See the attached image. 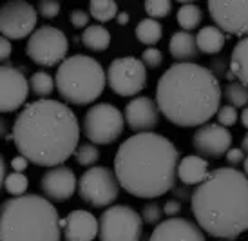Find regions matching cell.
<instances>
[{
  "instance_id": "cell-9",
  "label": "cell",
  "mask_w": 248,
  "mask_h": 241,
  "mask_svg": "<svg viewBox=\"0 0 248 241\" xmlns=\"http://www.w3.org/2000/svg\"><path fill=\"white\" fill-rule=\"evenodd\" d=\"M69 51V40L62 29L53 26H42L29 36L26 53L42 67H53L62 64Z\"/></svg>"
},
{
  "instance_id": "cell-46",
  "label": "cell",
  "mask_w": 248,
  "mask_h": 241,
  "mask_svg": "<svg viewBox=\"0 0 248 241\" xmlns=\"http://www.w3.org/2000/svg\"><path fill=\"white\" fill-rule=\"evenodd\" d=\"M6 178H7V172H6V160L2 158V183L6 181Z\"/></svg>"
},
{
  "instance_id": "cell-14",
  "label": "cell",
  "mask_w": 248,
  "mask_h": 241,
  "mask_svg": "<svg viewBox=\"0 0 248 241\" xmlns=\"http://www.w3.org/2000/svg\"><path fill=\"white\" fill-rule=\"evenodd\" d=\"M26 69L13 67L4 64L0 69V109L2 112H13L20 109L28 100L31 91L28 78L24 75Z\"/></svg>"
},
{
  "instance_id": "cell-4",
  "label": "cell",
  "mask_w": 248,
  "mask_h": 241,
  "mask_svg": "<svg viewBox=\"0 0 248 241\" xmlns=\"http://www.w3.org/2000/svg\"><path fill=\"white\" fill-rule=\"evenodd\" d=\"M196 223L208 236L237 240L248 230V176L234 167L214 169L190 198Z\"/></svg>"
},
{
  "instance_id": "cell-40",
  "label": "cell",
  "mask_w": 248,
  "mask_h": 241,
  "mask_svg": "<svg viewBox=\"0 0 248 241\" xmlns=\"http://www.w3.org/2000/svg\"><path fill=\"white\" fill-rule=\"evenodd\" d=\"M181 210H183V205H181V201L176 200V198L165 201V205H163V212H165L169 218H178L179 214H181Z\"/></svg>"
},
{
  "instance_id": "cell-34",
  "label": "cell",
  "mask_w": 248,
  "mask_h": 241,
  "mask_svg": "<svg viewBox=\"0 0 248 241\" xmlns=\"http://www.w3.org/2000/svg\"><path fill=\"white\" fill-rule=\"evenodd\" d=\"M237 109H235L234 105H223V107H219V111H217V114H216V118H217V124L223 125V127H232V125L237 124Z\"/></svg>"
},
{
  "instance_id": "cell-11",
  "label": "cell",
  "mask_w": 248,
  "mask_h": 241,
  "mask_svg": "<svg viewBox=\"0 0 248 241\" xmlns=\"http://www.w3.org/2000/svg\"><path fill=\"white\" fill-rule=\"evenodd\" d=\"M107 83L120 96H136L147 85V67L136 56L114 58L107 69Z\"/></svg>"
},
{
  "instance_id": "cell-16",
  "label": "cell",
  "mask_w": 248,
  "mask_h": 241,
  "mask_svg": "<svg viewBox=\"0 0 248 241\" xmlns=\"http://www.w3.org/2000/svg\"><path fill=\"white\" fill-rule=\"evenodd\" d=\"M78 189V181L73 169L67 165L51 167L42 174L40 191L49 201H65L73 198Z\"/></svg>"
},
{
  "instance_id": "cell-22",
  "label": "cell",
  "mask_w": 248,
  "mask_h": 241,
  "mask_svg": "<svg viewBox=\"0 0 248 241\" xmlns=\"http://www.w3.org/2000/svg\"><path fill=\"white\" fill-rule=\"evenodd\" d=\"M228 34L223 33L217 26H205L196 34V46L203 55H217L227 44Z\"/></svg>"
},
{
  "instance_id": "cell-25",
  "label": "cell",
  "mask_w": 248,
  "mask_h": 241,
  "mask_svg": "<svg viewBox=\"0 0 248 241\" xmlns=\"http://www.w3.org/2000/svg\"><path fill=\"white\" fill-rule=\"evenodd\" d=\"M176 18H178V24L181 31H186L190 33L192 29H196L203 20V11L198 4H192V2H181L178 13H176Z\"/></svg>"
},
{
  "instance_id": "cell-28",
  "label": "cell",
  "mask_w": 248,
  "mask_h": 241,
  "mask_svg": "<svg viewBox=\"0 0 248 241\" xmlns=\"http://www.w3.org/2000/svg\"><path fill=\"white\" fill-rule=\"evenodd\" d=\"M29 85H31V91H33V95L44 100L46 96H49L53 89L56 87V80L53 76L46 73V71H36L33 73L31 76V80H29Z\"/></svg>"
},
{
  "instance_id": "cell-37",
  "label": "cell",
  "mask_w": 248,
  "mask_h": 241,
  "mask_svg": "<svg viewBox=\"0 0 248 241\" xmlns=\"http://www.w3.org/2000/svg\"><path fill=\"white\" fill-rule=\"evenodd\" d=\"M89 18H91V15L87 13V11H83V9H73L69 15L71 24H73V28H76V29L85 28V26L89 24ZM87 28H89V26H87Z\"/></svg>"
},
{
  "instance_id": "cell-31",
  "label": "cell",
  "mask_w": 248,
  "mask_h": 241,
  "mask_svg": "<svg viewBox=\"0 0 248 241\" xmlns=\"http://www.w3.org/2000/svg\"><path fill=\"white\" fill-rule=\"evenodd\" d=\"M76 161L82 167H96V161L100 160V151L94 144H82L78 145V149L75 152Z\"/></svg>"
},
{
  "instance_id": "cell-36",
  "label": "cell",
  "mask_w": 248,
  "mask_h": 241,
  "mask_svg": "<svg viewBox=\"0 0 248 241\" xmlns=\"http://www.w3.org/2000/svg\"><path fill=\"white\" fill-rule=\"evenodd\" d=\"M36 9H38V13H40L44 18H55V16L60 15L62 6H60V2H56V0H40Z\"/></svg>"
},
{
  "instance_id": "cell-47",
  "label": "cell",
  "mask_w": 248,
  "mask_h": 241,
  "mask_svg": "<svg viewBox=\"0 0 248 241\" xmlns=\"http://www.w3.org/2000/svg\"><path fill=\"white\" fill-rule=\"evenodd\" d=\"M241 149L245 152H248V134L245 138H243V142H241Z\"/></svg>"
},
{
  "instance_id": "cell-13",
  "label": "cell",
  "mask_w": 248,
  "mask_h": 241,
  "mask_svg": "<svg viewBox=\"0 0 248 241\" xmlns=\"http://www.w3.org/2000/svg\"><path fill=\"white\" fill-rule=\"evenodd\" d=\"M208 13L214 24L227 34L248 36V2H208Z\"/></svg>"
},
{
  "instance_id": "cell-49",
  "label": "cell",
  "mask_w": 248,
  "mask_h": 241,
  "mask_svg": "<svg viewBox=\"0 0 248 241\" xmlns=\"http://www.w3.org/2000/svg\"><path fill=\"white\" fill-rule=\"evenodd\" d=\"M219 241H225V240H219Z\"/></svg>"
},
{
  "instance_id": "cell-26",
  "label": "cell",
  "mask_w": 248,
  "mask_h": 241,
  "mask_svg": "<svg viewBox=\"0 0 248 241\" xmlns=\"http://www.w3.org/2000/svg\"><path fill=\"white\" fill-rule=\"evenodd\" d=\"M134 33H136V38L141 44L149 46V48H154V44H158L161 40V36H163V28L154 18H143V20L138 22Z\"/></svg>"
},
{
  "instance_id": "cell-48",
  "label": "cell",
  "mask_w": 248,
  "mask_h": 241,
  "mask_svg": "<svg viewBox=\"0 0 248 241\" xmlns=\"http://www.w3.org/2000/svg\"><path fill=\"white\" fill-rule=\"evenodd\" d=\"M243 172H245V174L248 176V156H247V160L243 161Z\"/></svg>"
},
{
  "instance_id": "cell-35",
  "label": "cell",
  "mask_w": 248,
  "mask_h": 241,
  "mask_svg": "<svg viewBox=\"0 0 248 241\" xmlns=\"http://www.w3.org/2000/svg\"><path fill=\"white\" fill-rule=\"evenodd\" d=\"M141 62L145 64V67L158 69L163 64V53L158 48H147L141 53Z\"/></svg>"
},
{
  "instance_id": "cell-6",
  "label": "cell",
  "mask_w": 248,
  "mask_h": 241,
  "mask_svg": "<svg viewBox=\"0 0 248 241\" xmlns=\"http://www.w3.org/2000/svg\"><path fill=\"white\" fill-rule=\"evenodd\" d=\"M56 91L63 102L87 105L102 96L107 73L96 58L87 55L67 56L56 71Z\"/></svg>"
},
{
  "instance_id": "cell-27",
  "label": "cell",
  "mask_w": 248,
  "mask_h": 241,
  "mask_svg": "<svg viewBox=\"0 0 248 241\" xmlns=\"http://www.w3.org/2000/svg\"><path fill=\"white\" fill-rule=\"evenodd\" d=\"M223 96L228 102V105H234L235 109L248 107V87L241 82H228L223 89Z\"/></svg>"
},
{
  "instance_id": "cell-24",
  "label": "cell",
  "mask_w": 248,
  "mask_h": 241,
  "mask_svg": "<svg viewBox=\"0 0 248 241\" xmlns=\"http://www.w3.org/2000/svg\"><path fill=\"white\" fill-rule=\"evenodd\" d=\"M82 44L91 51H96V53H102L110 46V33L109 29L104 28V26H89V28L83 29L82 33Z\"/></svg>"
},
{
  "instance_id": "cell-21",
  "label": "cell",
  "mask_w": 248,
  "mask_h": 241,
  "mask_svg": "<svg viewBox=\"0 0 248 241\" xmlns=\"http://www.w3.org/2000/svg\"><path fill=\"white\" fill-rule=\"evenodd\" d=\"M169 51L178 64L192 62L194 58H198V53H200V49L196 46V36L186 31H176L170 36Z\"/></svg>"
},
{
  "instance_id": "cell-1",
  "label": "cell",
  "mask_w": 248,
  "mask_h": 241,
  "mask_svg": "<svg viewBox=\"0 0 248 241\" xmlns=\"http://www.w3.org/2000/svg\"><path fill=\"white\" fill-rule=\"evenodd\" d=\"M13 142L20 156L40 167H58L78 149L80 125L76 114L62 102L36 100L18 112Z\"/></svg>"
},
{
  "instance_id": "cell-43",
  "label": "cell",
  "mask_w": 248,
  "mask_h": 241,
  "mask_svg": "<svg viewBox=\"0 0 248 241\" xmlns=\"http://www.w3.org/2000/svg\"><path fill=\"white\" fill-rule=\"evenodd\" d=\"M172 193H174V196H176V200H188V198H192V194L188 193V187L186 185L174 187Z\"/></svg>"
},
{
  "instance_id": "cell-29",
  "label": "cell",
  "mask_w": 248,
  "mask_h": 241,
  "mask_svg": "<svg viewBox=\"0 0 248 241\" xmlns=\"http://www.w3.org/2000/svg\"><path fill=\"white\" fill-rule=\"evenodd\" d=\"M89 15L98 22H109L118 16V4L112 0H93L89 4Z\"/></svg>"
},
{
  "instance_id": "cell-5",
  "label": "cell",
  "mask_w": 248,
  "mask_h": 241,
  "mask_svg": "<svg viewBox=\"0 0 248 241\" xmlns=\"http://www.w3.org/2000/svg\"><path fill=\"white\" fill-rule=\"evenodd\" d=\"M60 220L56 207L44 196L9 198L0 207V241H60Z\"/></svg>"
},
{
  "instance_id": "cell-15",
  "label": "cell",
  "mask_w": 248,
  "mask_h": 241,
  "mask_svg": "<svg viewBox=\"0 0 248 241\" xmlns=\"http://www.w3.org/2000/svg\"><path fill=\"white\" fill-rule=\"evenodd\" d=\"M232 132L219 124H205L192 136V147L203 158L217 160L232 149Z\"/></svg>"
},
{
  "instance_id": "cell-18",
  "label": "cell",
  "mask_w": 248,
  "mask_h": 241,
  "mask_svg": "<svg viewBox=\"0 0 248 241\" xmlns=\"http://www.w3.org/2000/svg\"><path fill=\"white\" fill-rule=\"evenodd\" d=\"M149 241H207L198 223L185 218H169L152 230Z\"/></svg>"
},
{
  "instance_id": "cell-41",
  "label": "cell",
  "mask_w": 248,
  "mask_h": 241,
  "mask_svg": "<svg viewBox=\"0 0 248 241\" xmlns=\"http://www.w3.org/2000/svg\"><path fill=\"white\" fill-rule=\"evenodd\" d=\"M0 49H2V51H0V60L6 64L7 60H9V56H11V51H13L9 38L2 36V40H0Z\"/></svg>"
},
{
  "instance_id": "cell-30",
  "label": "cell",
  "mask_w": 248,
  "mask_h": 241,
  "mask_svg": "<svg viewBox=\"0 0 248 241\" xmlns=\"http://www.w3.org/2000/svg\"><path fill=\"white\" fill-rule=\"evenodd\" d=\"M29 187V179L28 176L24 174V172H11V174H7L6 181L2 183V189L6 191V193L13 194V198H18V196H24L26 191H28Z\"/></svg>"
},
{
  "instance_id": "cell-45",
  "label": "cell",
  "mask_w": 248,
  "mask_h": 241,
  "mask_svg": "<svg viewBox=\"0 0 248 241\" xmlns=\"http://www.w3.org/2000/svg\"><path fill=\"white\" fill-rule=\"evenodd\" d=\"M241 124H243V127L248 131V107H245V109L241 111Z\"/></svg>"
},
{
  "instance_id": "cell-10",
  "label": "cell",
  "mask_w": 248,
  "mask_h": 241,
  "mask_svg": "<svg viewBox=\"0 0 248 241\" xmlns=\"http://www.w3.org/2000/svg\"><path fill=\"white\" fill-rule=\"evenodd\" d=\"M78 194L91 207H110V203H114L120 196V181L114 171L107 167H91L78 179Z\"/></svg>"
},
{
  "instance_id": "cell-2",
  "label": "cell",
  "mask_w": 248,
  "mask_h": 241,
  "mask_svg": "<svg viewBox=\"0 0 248 241\" xmlns=\"http://www.w3.org/2000/svg\"><path fill=\"white\" fill-rule=\"evenodd\" d=\"M179 160L176 145L167 136L138 132L118 147L114 174L125 193L152 200L176 187Z\"/></svg>"
},
{
  "instance_id": "cell-42",
  "label": "cell",
  "mask_w": 248,
  "mask_h": 241,
  "mask_svg": "<svg viewBox=\"0 0 248 241\" xmlns=\"http://www.w3.org/2000/svg\"><path fill=\"white\" fill-rule=\"evenodd\" d=\"M28 165H29V160H26L24 156H20V154L11 160V169H13L15 172H24L28 169Z\"/></svg>"
},
{
  "instance_id": "cell-39",
  "label": "cell",
  "mask_w": 248,
  "mask_h": 241,
  "mask_svg": "<svg viewBox=\"0 0 248 241\" xmlns=\"http://www.w3.org/2000/svg\"><path fill=\"white\" fill-rule=\"evenodd\" d=\"M225 158H227L228 165L235 167V165H243V161L247 160V156H245V151H243L241 147H232V149L225 154Z\"/></svg>"
},
{
  "instance_id": "cell-20",
  "label": "cell",
  "mask_w": 248,
  "mask_h": 241,
  "mask_svg": "<svg viewBox=\"0 0 248 241\" xmlns=\"http://www.w3.org/2000/svg\"><path fill=\"white\" fill-rule=\"evenodd\" d=\"M210 174L208 161L200 154H188L179 160L178 165V178L183 185H201Z\"/></svg>"
},
{
  "instance_id": "cell-33",
  "label": "cell",
  "mask_w": 248,
  "mask_h": 241,
  "mask_svg": "<svg viewBox=\"0 0 248 241\" xmlns=\"http://www.w3.org/2000/svg\"><path fill=\"white\" fill-rule=\"evenodd\" d=\"M163 214L165 212L158 203H145L143 209H141V220L147 225H159Z\"/></svg>"
},
{
  "instance_id": "cell-12",
  "label": "cell",
  "mask_w": 248,
  "mask_h": 241,
  "mask_svg": "<svg viewBox=\"0 0 248 241\" xmlns=\"http://www.w3.org/2000/svg\"><path fill=\"white\" fill-rule=\"evenodd\" d=\"M38 9L29 2L13 0L6 2L0 9V31L2 36L9 40H22L24 36L33 34L36 31V18Z\"/></svg>"
},
{
  "instance_id": "cell-19",
  "label": "cell",
  "mask_w": 248,
  "mask_h": 241,
  "mask_svg": "<svg viewBox=\"0 0 248 241\" xmlns=\"http://www.w3.org/2000/svg\"><path fill=\"white\" fill-rule=\"evenodd\" d=\"M67 225L63 228L65 241H93L100 232L98 220L89 210H73L67 214Z\"/></svg>"
},
{
  "instance_id": "cell-32",
  "label": "cell",
  "mask_w": 248,
  "mask_h": 241,
  "mask_svg": "<svg viewBox=\"0 0 248 241\" xmlns=\"http://www.w3.org/2000/svg\"><path fill=\"white\" fill-rule=\"evenodd\" d=\"M145 11L149 15V18H165L172 11V2L170 0H149L145 2Z\"/></svg>"
},
{
  "instance_id": "cell-17",
  "label": "cell",
  "mask_w": 248,
  "mask_h": 241,
  "mask_svg": "<svg viewBox=\"0 0 248 241\" xmlns=\"http://www.w3.org/2000/svg\"><path fill=\"white\" fill-rule=\"evenodd\" d=\"M125 124L131 127V131L138 132H152L159 124V111L158 103L149 96H138L131 100L125 105Z\"/></svg>"
},
{
  "instance_id": "cell-7",
  "label": "cell",
  "mask_w": 248,
  "mask_h": 241,
  "mask_svg": "<svg viewBox=\"0 0 248 241\" xmlns=\"http://www.w3.org/2000/svg\"><path fill=\"white\" fill-rule=\"evenodd\" d=\"M125 116L110 103H94L83 116L82 131L91 144L109 145L122 136Z\"/></svg>"
},
{
  "instance_id": "cell-3",
  "label": "cell",
  "mask_w": 248,
  "mask_h": 241,
  "mask_svg": "<svg viewBox=\"0 0 248 241\" xmlns=\"http://www.w3.org/2000/svg\"><path fill=\"white\" fill-rule=\"evenodd\" d=\"M219 78L200 64H174L159 76L156 103L161 116L178 127H201L221 107Z\"/></svg>"
},
{
  "instance_id": "cell-8",
  "label": "cell",
  "mask_w": 248,
  "mask_h": 241,
  "mask_svg": "<svg viewBox=\"0 0 248 241\" xmlns=\"http://www.w3.org/2000/svg\"><path fill=\"white\" fill-rule=\"evenodd\" d=\"M100 241H140L143 236V220L127 205H110L100 220Z\"/></svg>"
},
{
  "instance_id": "cell-23",
  "label": "cell",
  "mask_w": 248,
  "mask_h": 241,
  "mask_svg": "<svg viewBox=\"0 0 248 241\" xmlns=\"http://www.w3.org/2000/svg\"><path fill=\"white\" fill-rule=\"evenodd\" d=\"M230 71L235 75L237 82L248 87V36L235 44L230 55Z\"/></svg>"
},
{
  "instance_id": "cell-44",
  "label": "cell",
  "mask_w": 248,
  "mask_h": 241,
  "mask_svg": "<svg viewBox=\"0 0 248 241\" xmlns=\"http://www.w3.org/2000/svg\"><path fill=\"white\" fill-rule=\"evenodd\" d=\"M116 20H118V24H120V26H127V24H129V13H127V11L118 13Z\"/></svg>"
},
{
  "instance_id": "cell-38",
  "label": "cell",
  "mask_w": 248,
  "mask_h": 241,
  "mask_svg": "<svg viewBox=\"0 0 248 241\" xmlns=\"http://www.w3.org/2000/svg\"><path fill=\"white\" fill-rule=\"evenodd\" d=\"M228 69H230V60L223 58V56H217V58H212V65H210V71L217 76H227Z\"/></svg>"
}]
</instances>
